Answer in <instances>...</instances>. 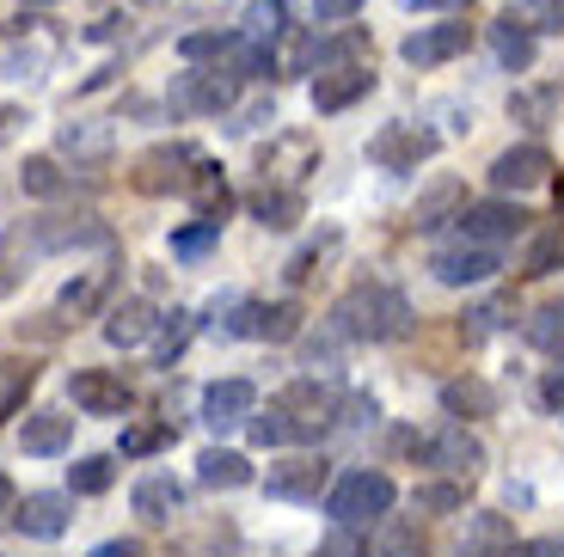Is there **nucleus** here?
<instances>
[{"label": "nucleus", "instance_id": "nucleus-40", "mask_svg": "<svg viewBox=\"0 0 564 557\" xmlns=\"http://www.w3.org/2000/svg\"><path fill=\"white\" fill-rule=\"evenodd\" d=\"M417 515H454V509H466V484L454 478V484H417Z\"/></svg>", "mask_w": 564, "mask_h": 557}, {"label": "nucleus", "instance_id": "nucleus-45", "mask_svg": "<svg viewBox=\"0 0 564 557\" xmlns=\"http://www.w3.org/2000/svg\"><path fill=\"white\" fill-rule=\"evenodd\" d=\"M172 441V423H141V429H123V454L141 460V454H160Z\"/></svg>", "mask_w": 564, "mask_h": 557}, {"label": "nucleus", "instance_id": "nucleus-55", "mask_svg": "<svg viewBox=\"0 0 564 557\" xmlns=\"http://www.w3.org/2000/svg\"><path fill=\"white\" fill-rule=\"evenodd\" d=\"M540 404H546V411H564V374H546V386H540Z\"/></svg>", "mask_w": 564, "mask_h": 557}, {"label": "nucleus", "instance_id": "nucleus-12", "mask_svg": "<svg viewBox=\"0 0 564 557\" xmlns=\"http://www.w3.org/2000/svg\"><path fill=\"white\" fill-rule=\"evenodd\" d=\"M546 178H552V154L540 148V141H522V148H509V154L491 160V184H497L503 196H509V190H516V196H522V190H540Z\"/></svg>", "mask_w": 564, "mask_h": 557}, {"label": "nucleus", "instance_id": "nucleus-4", "mask_svg": "<svg viewBox=\"0 0 564 557\" xmlns=\"http://www.w3.org/2000/svg\"><path fill=\"white\" fill-rule=\"evenodd\" d=\"M405 447L417 454V460L442 466L448 478H460V484H473V478L485 472V447H479V435H466L460 423H454V429H442L436 441H411V435H405Z\"/></svg>", "mask_w": 564, "mask_h": 557}, {"label": "nucleus", "instance_id": "nucleus-6", "mask_svg": "<svg viewBox=\"0 0 564 557\" xmlns=\"http://www.w3.org/2000/svg\"><path fill=\"white\" fill-rule=\"evenodd\" d=\"M31 233H37L43 258H50V251H105L111 245V227H105L99 215H37Z\"/></svg>", "mask_w": 564, "mask_h": 557}, {"label": "nucleus", "instance_id": "nucleus-24", "mask_svg": "<svg viewBox=\"0 0 564 557\" xmlns=\"http://www.w3.org/2000/svg\"><path fill=\"white\" fill-rule=\"evenodd\" d=\"M105 294H111V270H86V276H74L68 288L56 294V313H50V319H86V313H99Z\"/></svg>", "mask_w": 564, "mask_h": 557}, {"label": "nucleus", "instance_id": "nucleus-26", "mask_svg": "<svg viewBox=\"0 0 564 557\" xmlns=\"http://www.w3.org/2000/svg\"><path fill=\"white\" fill-rule=\"evenodd\" d=\"M191 203H197V221H227L234 190H227V178H221L215 160H203V166H197V178H191Z\"/></svg>", "mask_w": 564, "mask_h": 557}, {"label": "nucleus", "instance_id": "nucleus-21", "mask_svg": "<svg viewBox=\"0 0 564 557\" xmlns=\"http://www.w3.org/2000/svg\"><path fill=\"white\" fill-rule=\"evenodd\" d=\"M178 509H184V484H178V478L154 472V478H141V484H135V515L148 521V527H166Z\"/></svg>", "mask_w": 564, "mask_h": 557}, {"label": "nucleus", "instance_id": "nucleus-41", "mask_svg": "<svg viewBox=\"0 0 564 557\" xmlns=\"http://www.w3.org/2000/svg\"><path fill=\"white\" fill-rule=\"evenodd\" d=\"M289 31V13H282V0H252V13H246V37H282Z\"/></svg>", "mask_w": 564, "mask_h": 557}, {"label": "nucleus", "instance_id": "nucleus-30", "mask_svg": "<svg viewBox=\"0 0 564 557\" xmlns=\"http://www.w3.org/2000/svg\"><path fill=\"white\" fill-rule=\"evenodd\" d=\"M442 411H448V417H491L497 392L485 386V380H448V386H442Z\"/></svg>", "mask_w": 564, "mask_h": 557}, {"label": "nucleus", "instance_id": "nucleus-54", "mask_svg": "<svg viewBox=\"0 0 564 557\" xmlns=\"http://www.w3.org/2000/svg\"><path fill=\"white\" fill-rule=\"evenodd\" d=\"M19 123H25V111H19V105H0V148L19 135Z\"/></svg>", "mask_w": 564, "mask_h": 557}, {"label": "nucleus", "instance_id": "nucleus-36", "mask_svg": "<svg viewBox=\"0 0 564 557\" xmlns=\"http://www.w3.org/2000/svg\"><path fill=\"white\" fill-rule=\"evenodd\" d=\"M19 184H25V196H62L68 190V178H62V166L50 154H31L25 166H19Z\"/></svg>", "mask_w": 564, "mask_h": 557}, {"label": "nucleus", "instance_id": "nucleus-39", "mask_svg": "<svg viewBox=\"0 0 564 557\" xmlns=\"http://www.w3.org/2000/svg\"><path fill=\"white\" fill-rule=\"evenodd\" d=\"M509 313H516L509 301H485V307H473L460 319V337H466V343H485L491 331H503V325H509Z\"/></svg>", "mask_w": 564, "mask_h": 557}, {"label": "nucleus", "instance_id": "nucleus-31", "mask_svg": "<svg viewBox=\"0 0 564 557\" xmlns=\"http://www.w3.org/2000/svg\"><path fill=\"white\" fill-rule=\"evenodd\" d=\"M252 215H258L264 227H295V221H301V196L264 184V190H252Z\"/></svg>", "mask_w": 564, "mask_h": 557}, {"label": "nucleus", "instance_id": "nucleus-2", "mask_svg": "<svg viewBox=\"0 0 564 557\" xmlns=\"http://www.w3.org/2000/svg\"><path fill=\"white\" fill-rule=\"evenodd\" d=\"M197 166H203V154L191 141H160V148H148V154L129 166V184H135L141 196H172V190H191Z\"/></svg>", "mask_w": 564, "mask_h": 557}, {"label": "nucleus", "instance_id": "nucleus-13", "mask_svg": "<svg viewBox=\"0 0 564 557\" xmlns=\"http://www.w3.org/2000/svg\"><path fill=\"white\" fill-rule=\"evenodd\" d=\"M74 404H80L86 417H123L129 411V380L123 374H105V368H80L68 380Z\"/></svg>", "mask_w": 564, "mask_h": 557}, {"label": "nucleus", "instance_id": "nucleus-50", "mask_svg": "<svg viewBox=\"0 0 564 557\" xmlns=\"http://www.w3.org/2000/svg\"><path fill=\"white\" fill-rule=\"evenodd\" d=\"M356 7H362V0H313V19H319V25H344Z\"/></svg>", "mask_w": 564, "mask_h": 557}, {"label": "nucleus", "instance_id": "nucleus-32", "mask_svg": "<svg viewBox=\"0 0 564 557\" xmlns=\"http://www.w3.org/2000/svg\"><path fill=\"white\" fill-rule=\"evenodd\" d=\"M31 386H37V362H19V356H7V362H0V417H13L19 404H25Z\"/></svg>", "mask_w": 564, "mask_h": 557}, {"label": "nucleus", "instance_id": "nucleus-7", "mask_svg": "<svg viewBox=\"0 0 564 557\" xmlns=\"http://www.w3.org/2000/svg\"><path fill=\"white\" fill-rule=\"evenodd\" d=\"M240 74H221V68H191L178 74V86H172V111L184 117H221L227 105H234V92H240Z\"/></svg>", "mask_w": 564, "mask_h": 557}, {"label": "nucleus", "instance_id": "nucleus-23", "mask_svg": "<svg viewBox=\"0 0 564 557\" xmlns=\"http://www.w3.org/2000/svg\"><path fill=\"white\" fill-rule=\"evenodd\" d=\"M31 258H43L37 251V233H31V221H19V227H7V233H0V294H13L19 282L31 276Z\"/></svg>", "mask_w": 564, "mask_h": 557}, {"label": "nucleus", "instance_id": "nucleus-10", "mask_svg": "<svg viewBox=\"0 0 564 557\" xmlns=\"http://www.w3.org/2000/svg\"><path fill=\"white\" fill-rule=\"evenodd\" d=\"M282 411H289V423H295V441H307V435L332 429V417H338V392L319 386V380H295V386L282 392Z\"/></svg>", "mask_w": 564, "mask_h": 557}, {"label": "nucleus", "instance_id": "nucleus-25", "mask_svg": "<svg viewBox=\"0 0 564 557\" xmlns=\"http://www.w3.org/2000/svg\"><path fill=\"white\" fill-rule=\"evenodd\" d=\"M313 160H319V148H313L307 135H282L276 148H264V154H258V172H264V184L270 178H301Z\"/></svg>", "mask_w": 564, "mask_h": 557}, {"label": "nucleus", "instance_id": "nucleus-56", "mask_svg": "<svg viewBox=\"0 0 564 557\" xmlns=\"http://www.w3.org/2000/svg\"><path fill=\"white\" fill-rule=\"evenodd\" d=\"M509 557H564V545L558 539H534V545H516Z\"/></svg>", "mask_w": 564, "mask_h": 557}, {"label": "nucleus", "instance_id": "nucleus-48", "mask_svg": "<svg viewBox=\"0 0 564 557\" xmlns=\"http://www.w3.org/2000/svg\"><path fill=\"white\" fill-rule=\"evenodd\" d=\"M332 245H338V233H325L319 245L295 251V258H289V282H307V276H313V264H319V258H325V251H332Z\"/></svg>", "mask_w": 564, "mask_h": 557}, {"label": "nucleus", "instance_id": "nucleus-14", "mask_svg": "<svg viewBox=\"0 0 564 557\" xmlns=\"http://www.w3.org/2000/svg\"><path fill=\"white\" fill-rule=\"evenodd\" d=\"M528 221H534V215L516 209V203H466L460 209V233L479 239V245H497V239L528 233Z\"/></svg>", "mask_w": 564, "mask_h": 557}, {"label": "nucleus", "instance_id": "nucleus-43", "mask_svg": "<svg viewBox=\"0 0 564 557\" xmlns=\"http://www.w3.org/2000/svg\"><path fill=\"white\" fill-rule=\"evenodd\" d=\"M362 56H368V37H362V31H344V37L319 43V68H350V62H362Z\"/></svg>", "mask_w": 564, "mask_h": 557}, {"label": "nucleus", "instance_id": "nucleus-38", "mask_svg": "<svg viewBox=\"0 0 564 557\" xmlns=\"http://www.w3.org/2000/svg\"><path fill=\"white\" fill-rule=\"evenodd\" d=\"M509 19L522 31H564V0H522V7H509Z\"/></svg>", "mask_w": 564, "mask_h": 557}, {"label": "nucleus", "instance_id": "nucleus-47", "mask_svg": "<svg viewBox=\"0 0 564 557\" xmlns=\"http://www.w3.org/2000/svg\"><path fill=\"white\" fill-rule=\"evenodd\" d=\"M313 557H368V545H362V533H356L350 521H338V533L319 539V551H313Z\"/></svg>", "mask_w": 564, "mask_h": 557}, {"label": "nucleus", "instance_id": "nucleus-16", "mask_svg": "<svg viewBox=\"0 0 564 557\" xmlns=\"http://www.w3.org/2000/svg\"><path fill=\"white\" fill-rule=\"evenodd\" d=\"M362 92H375V74H368V62H350V68H319V86H313V111H319V117L350 111Z\"/></svg>", "mask_w": 564, "mask_h": 557}, {"label": "nucleus", "instance_id": "nucleus-28", "mask_svg": "<svg viewBox=\"0 0 564 557\" xmlns=\"http://www.w3.org/2000/svg\"><path fill=\"white\" fill-rule=\"evenodd\" d=\"M148 331H154V307H148V301H123V307L105 319V343H117V349L148 343Z\"/></svg>", "mask_w": 564, "mask_h": 557}, {"label": "nucleus", "instance_id": "nucleus-1", "mask_svg": "<svg viewBox=\"0 0 564 557\" xmlns=\"http://www.w3.org/2000/svg\"><path fill=\"white\" fill-rule=\"evenodd\" d=\"M332 325L350 343H393V337L411 331V307H405V294L387 288V282H356L332 307Z\"/></svg>", "mask_w": 564, "mask_h": 557}, {"label": "nucleus", "instance_id": "nucleus-5", "mask_svg": "<svg viewBox=\"0 0 564 557\" xmlns=\"http://www.w3.org/2000/svg\"><path fill=\"white\" fill-rule=\"evenodd\" d=\"M436 148L442 141L430 135V129H417V123H387L381 135L368 141V160L381 172H417L423 160H436Z\"/></svg>", "mask_w": 564, "mask_h": 557}, {"label": "nucleus", "instance_id": "nucleus-11", "mask_svg": "<svg viewBox=\"0 0 564 557\" xmlns=\"http://www.w3.org/2000/svg\"><path fill=\"white\" fill-rule=\"evenodd\" d=\"M473 43V25H460V19H448V25H417L405 43H399V56L411 62V68H442V62H454Z\"/></svg>", "mask_w": 564, "mask_h": 557}, {"label": "nucleus", "instance_id": "nucleus-34", "mask_svg": "<svg viewBox=\"0 0 564 557\" xmlns=\"http://www.w3.org/2000/svg\"><path fill=\"white\" fill-rule=\"evenodd\" d=\"M111 478H117V460H111V454H86L80 466H68L74 496H105V490H111Z\"/></svg>", "mask_w": 564, "mask_h": 557}, {"label": "nucleus", "instance_id": "nucleus-17", "mask_svg": "<svg viewBox=\"0 0 564 557\" xmlns=\"http://www.w3.org/2000/svg\"><path fill=\"white\" fill-rule=\"evenodd\" d=\"M13 527L31 533V539H62V533H68V496H56V490H31V496H19Z\"/></svg>", "mask_w": 564, "mask_h": 557}, {"label": "nucleus", "instance_id": "nucleus-3", "mask_svg": "<svg viewBox=\"0 0 564 557\" xmlns=\"http://www.w3.org/2000/svg\"><path fill=\"white\" fill-rule=\"evenodd\" d=\"M393 478L387 472H344L338 484L325 490V515L332 521H350V527H362V521H381L387 509H393Z\"/></svg>", "mask_w": 564, "mask_h": 557}, {"label": "nucleus", "instance_id": "nucleus-42", "mask_svg": "<svg viewBox=\"0 0 564 557\" xmlns=\"http://www.w3.org/2000/svg\"><path fill=\"white\" fill-rule=\"evenodd\" d=\"M246 429H252V441H258V447H282V441H295V423H289V411H282V404H270L264 417H252Z\"/></svg>", "mask_w": 564, "mask_h": 557}, {"label": "nucleus", "instance_id": "nucleus-53", "mask_svg": "<svg viewBox=\"0 0 564 557\" xmlns=\"http://www.w3.org/2000/svg\"><path fill=\"white\" fill-rule=\"evenodd\" d=\"M93 557H148V551H141V539H105Z\"/></svg>", "mask_w": 564, "mask_h": 557}, {"label": "nucleus", "instance_id": "nucleus-57", "mask_svg": "<svg viewBox=\"0 0 564 557\" xmlns=\"http://www.w3.org/2000/svg\"><path fill=\"white\" fill-rule=\"evenodd\" d=\"M399 7H423V13H466V0H399Z\"/></svg>", "mask_w": 564, "mask_h": 557}, {"label": "nucleus", "instance_id": "nucleus-44", "mask_svg": "<svg viewBox=\"0 0 564 557\" xmlns=\"http://www.w3.org/2000/svg\"><path fill=\"white\" fill-rule=\"evenodd\" d=\"M221 239V221H197V227H184V233H172V258H203V251Z\"/></svg>", "mask_w": 564, "mask_h": 557}, {"label": "nucleus", "instance_id": "nucleus-46", "mask_svg": "<svg viewBox=\"0 0 564 557\" xmlns=\"http://www.w3.org/2000/svg\"><path fill=\"white\" fill-rule=\"evenodd\" d=\"M234 50V37H221V31H191V37L178 43L184 62H203V56H227Z\"/></svg>", "mask_w": 564, "mask_h": 557}, {"label": "nucleus", "instance_id": "nucleus-15", "mask_svg": "<svg viewBox=\"0 0 564 557\" xmlns=\"http://www.w3.org/2000/svg\"><path fill=\"white\" fill-rule=\"evenodd\" d=\"M325 478H332V466H325L319 454H295V460L270 466L264 490H270V496H282V502H313L325 490Z\"/></svg>", "mask_w": 564, "mask_h": 557}, {"label": "nucleus", "instance_id": "nucleus-52", "mask_svg": "<svg viewBox=\"0 0 564 557\" xmlns=\"http://www.w3.org/2000/svg\"><path fill=\"white\" fill-rule=\"evenodd\" d=\"M13 515H19V490H13V478L0 472V527H13Z\"/></svg>", "mask_w": 564, "mask_h": 557}, {"label": "nucleus", "instance_id": "nucleus-8", "mask_svg": "<svg viewBox=\"0 0 564 557\" xmlns=\"http://www.w3.org/2000/svg\"><path fill=\"white\" fill-rule=\"evenodd\" d=\"M430 276L448 282V288H473V282H491V276H497V251H491V245H479V239L442 245V251H430Z\"/></svg>", "mask_w": 564, "mask_h": 557}, {"label": "nucleus", "instance_id": "nucleus-27", "mask_svg": "<svg viewBox=\"0 0 564 557\" xmlns=\"http://www.w3.org/2000/svg\"><path fill=\"white\" fill-rule=\"evenodd\" d=\"M197 484H209V490H246V484H252V466H246V454L209 447V454L197 460Z\"/></svg>", "mask_w": 564, "mask_h": 557}, {"label": "nucleus", "instance_id": "nucleus-18", "mask_svg": "<svg viewBox=\"0 0 564 557\" xmlns=\"http://www.w3.org/2000/svg\"><path fill=\"white\" fill-rule=\"evenodd\" d=\"M252 411H258L252 380H215V386L203 392V423H215V429H234V423H246Z\"/></svg>", "mask_w": 564, "mask_h": 557}, {"label": "nucleus", "instance_id": "nucleus-20", "mask_svg": "<svg viewBox=\"0 0 564 557\" xmlns=\"http://www.w3.org/2000/svg\"><path fill=\"white\" fill-rule=\"evenodd\" d=\"M68 441H74V417H68V411H31L25 429H19V447H25V454H37V460L68 454Z\"/></svg>", "mask_w": 564, "mask_h": 557}, {"label": "nucleus", "instance_id": "nucleus-51", "mask_svg": "<svg viewBox=\"0 0 564 557\" xmlns=\"http://www.w3.org/2000/svg\"><path fill=\"white\" fill-rule=\"evenodd\" d=\"M184 337H191V325H184V313H172V331L160 337V362H166V368H172V356L184 349Z\"/></svg>", "mask_w": 564, "mask_h": 557}, {"label": "nucleus", "instance_id": "nucleus-22", "mask_svg": "<svg viewBox=\"0 0 564 557\" xmlns=\"http://www.w3.org/2000/svg\"><path fill=\"white\" fill-rule=\"evenodd\" d=\"M460 551L466 557H509L516 551V527H509V515H466Z\"/></svg>", "mask_w": 564, "mask_h": 557}, {"label": "nucleus", "instance_id": "nucleus-9", "mask_svg": "<svg viewBox=\"0 0 564 557\" xmlns=\"http://www.w3.org/2000/svg\"><path fill=\"white\" fill-rule=\"evenodd\" d=\"M301 301H246L240 319L227 325L234 337H258V343H289V337L301 331Z\"/></svg>", "mask_w": 564, "mask_h": 557}, {"label": "nucleus", "instance_id": "nucleus-33", "mask_svg": "<svg viewBox=\"0 0 564 557\" xmlns=\"http://www.w3.org/2000/svg\"><path fill=\"white\" fill-rule=\"evenodd\" d=\"M62 154L105 160V154H111V129H105V123H62Z\"/></svg>", "mask_w": 564, "mask_h": 557}, {"label": "nucleus", "instance_id": "nucleus-35", "mask_svg": "<svg viewBox=\"0 0 564 557\" xmlns=\"http://www.w3.org/2000/svg\"><path fill=\"white\" fill-rule=\"evenodd\" d=\"M522 337L534 349H546V356H558V362H564V301H558V307H546V313H534V319L522 325Z\"/></svg>", "mask_w": 564, "mask_h": 557}, {"label": "nucleus", "instance_id": "nucleus-49", "mask_svg": "<svg viewBox=\"0 0 564 557\" xmlns=\"http://www.w3.org/2000/svg\"><path fill=\"white\" fill-rule=\"evenodd\" d=\"M509 111H516V117H528V123H546V111H552V92H516V98H509Z\"/></svg>", "mask_w": 564, "mask_h": 557}, {"label": "nucleus", "instance_id": "nucleus-37", "mask_svg": "<svg viewBox=\"0 0 564 557\" xmlns=\"http://www.w3.org/2000/svg\"><path fill=\"white\" fill-rule=\"evenodd\" d=\"M564 264V227H546V233L528 245V258H522V276H552V270Z\"/></svg>", "mask_w": 564, "mask_h": 557}, {"label": "nucleus", "instance_id": "nucleus-29", "mask_svg": "<svg viewBox=\"0 0 564 557\" xmlns=\"http://www.w3.org/2000/svg\"><path fill=\"white\" fill-rule=\"evenodd\" d=\"M491 50H497V62H503V68H516V74L534 68V31H522L509 13L491 25Z\"/></svg>", "mask_w": 564, "mask_h": 557}, {"label": "nucleus", "instance_id": "nucleus-19", "mask_svg": "<svg viewBox=\"0 0 564 557\" xmlns=\"http://www.w3.org/2000/svg\"><path fill=\"white\" fill-rule=\"evenodd\" d=\"M460 209H466V184H460V178H436L430 190L417 196L411 227H417V233H436L442 221H460Z\"/></svg>", "mask_w": 564, "mask_h": 557}]
</instances>
